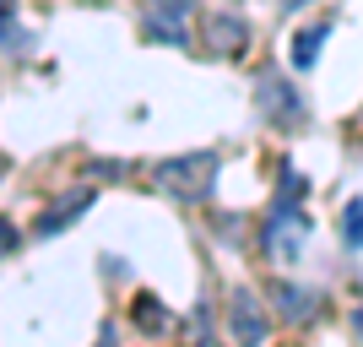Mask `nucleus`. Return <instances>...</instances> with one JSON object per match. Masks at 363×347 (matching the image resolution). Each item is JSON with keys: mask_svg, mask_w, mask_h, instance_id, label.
Returning a JSON list of instances; mask_svg holds the SVG:
<instances>
[{"mask_svg": "<svg viewBox=\"0 0 363 347\" xmlns=\"http://www.w3.org/2000/svg\"><path fill=\"white\" fill-rule=\"evenodd\" d=\"M303 239H309V217L298 211V201L277 196V211L266 217V228H260V250L272 260H298Z\"/></svg>", "mask_w": 363, "mask_h": 347, "instance_id": "2", "label": "nucleus"}, {"mask_svg": "<svg viewBox=\"0 0 363 347\" xmlns=\"http://www.w3.org/2000/svg\"><path fill=\"white\" fill-rule=\"evenodd\" d=\"M352 331H358V342H363V309H352Z\"/></svg>", "mask_w": 363, "mask_h": 347, "instance_id": "16", "label": "nucleus"}, {"mask_svg": "<svg viewBox=\"0 0 363 347\" xmlns=\"http://www.w3.org/2000/svg\"><path fill=\"white\" fill-rule=\"evenodd\" d=\"M325 38H331V22L303 28V33H298V44H293V65H298V71H309V65L320 60V44H325Z\"/></svg>", "mask_w": 363, "mask_h": 347, "instance_id": "9", "label": "nucleus"}, {"mask_svg": "<svg viewBox=\"0 0 363 347\" xmlns=\"http://www.w3.org/2000/svg\"><path fill=\"white\" fill-rule=\"evenodd\" d=\"M342 244L363 250V201H347V211H342Z\"/></svg>", "mask_w": 363, "mask_h": 347, "instance_id": "11", "label": "nucleus"}, {"mask_svg": "<svg viewBox=\"0 0 363 347\" xmlns=\"http://www.w3.org/2000/svg\"><path fill=\"white\" fill-rule=\"evenodd\" d=\"M255 104H260V114L272 125H298L303 120V92L293 87V82H282V76H260Z\"/></svg>", "mask_w": 363, "mask_h": 347, "instance_id": "3", "label": "nucleus"}, {"mask_svg": "<svg viewBox=\"0 0 363 347\" xmlns=\"http://www.w3.org/2000/svg\"><path fill=\"white\" fill-rule=\"evenodd\" d=\"M228 331H233V342L239 347H260L266 342V331H272V320H266V309H260L255 293H233V304H228Z\"/></svg>", "mask_w": 363, "mask_h": 347, "instance_id": "4", "label": "nucleus"}, {"mask_svg": "<svg viewBox=\"0 0 363 347\" xmlns=\"http://www.w3.org/2000/svg\"><path fill=\"white\" fill-rule=\"evenodd\" d=\"M152 180L163 184L168 196H179V201H206L217 190V152H179V158H163V163H152Z\"/></svg>", "mask_w": 363, "mask_h": 347, "instance_id": "1", "label": "nucleus"}, {"mask_svg": "<svg viewBox=\"0 0 363 347\" xmlns=\"http://www.w3.org/2000/svg\"><path fill=\"white\" fill-rule=\"evenodd\" d=\"M206 44H212L217 55H239V49L250 44V28H244L239 16H212V22H206Z\"/></svg>", "mask_w": 363, "mask_h": 347, "instance_id": "7", "label": "nucleus"}, {"mask_svg": "<svg viewBox=\"0 0 363 347\" xmlns=\"http://www.w3.org/2000/svg\"><path fill=\"white\" fill-rule=\"evenodd\" d=\"M98 347H114V326H104V331H98Z\"/></svg>", "mask_w": 363, "mask_h": 347, "instance_id": "14", "label": "nucleus"}, {"mask_svg": "<svg viewBox=\"0 0 363 347\" xmlns=\"http://www.w3.org/2000/svg\"><path fill=\"white\" fill-rule=\"evenodd\" d=\"M16 244H22L16 223H11V217H0V260H11V255H16Z\"/></svg>", "mask_w": 363, "mask_h": 347, "instance_id": "12", "label": "nucleus"}, {"mask_svg": "<svg viewBox=\"0 0 363 347\" xmlns=\"http://www.w3.org/2000/svg\"><path fill=\"white\" fill-rule=\"evenodd\" d=\"M92 206V190H71V196L60 201V206H49L44 217H38V233H60V228H71L82 211Z\"/></svg>", "mask_w": 363, "mask_h": 347, "instance_id": "8", "label": "nucleus"}, {"mask_svg": "<svg viewBox=\"0 0 363 347\" xmlns=\"http://www.w3.org/2000/svg\"><path fill=\"white\" fill-rule=\"evenodd\" d=\"M272 299H277V315L288 320V326H303V320H315V315H320V293H315V287L277 282V287H272Z\"/></svg>", "mask_w": 363, "mask_h": 347, "instance_id": "6", "label": "nucleus"}, {"mask_svg": "<svg viewBox=\"0 0 363 347\" xmlns=\"http://www.w3.org/2000/svg\"><path fill=\"white\" fill-rule=\"evenodd\" d=\"M190 11H196V0H147V33L163 44H184Z\"/></svg>", "mask_w": 363, "mask_h": 347, "instance_id": "5", "label": "nucleus"}, {"mask_svg": "<svg viewBox=\"0 0 363 347\" xmlns=\"http://www.w3.org/2000/svg\"><path fill=\"white\" fill-rule=\"evenodd\" d=\"M136 326H141V331H168V326H174V315H168L163 304L147 293V299H136Z\"/></svg>", "mask_w": 363, "mask_h": 347, "instance_id": "10", "label": "nucleus"}, {"mask_svg": "<svg viewBox=\"0 0 363 347\" xmlns=\"http://www.w3.org/2000/svg\"><path fill=\"white\" fill-rule=\"evenodd\" d=\"M11 16H16V0H0V38L16 49V33H11Z\"/></svg>", "mask_w": 363, "mask_h": 347, "instance_id": "13", "label": "nucleus"}, {"mask_svg": "<svg viewBox=\"0 0 363 347\" xmlns=\"http://www.w3.org/2000/svg\"><path fill=\"white\" fill-rule=\"evenodd\" d=\"M277 6H282V11H303V6H309V0H277Z\"/></svg>", "mask_w": 363, "mask_h": 347, "instance_id": "15", "label": "nucleus"}]
</instances>
